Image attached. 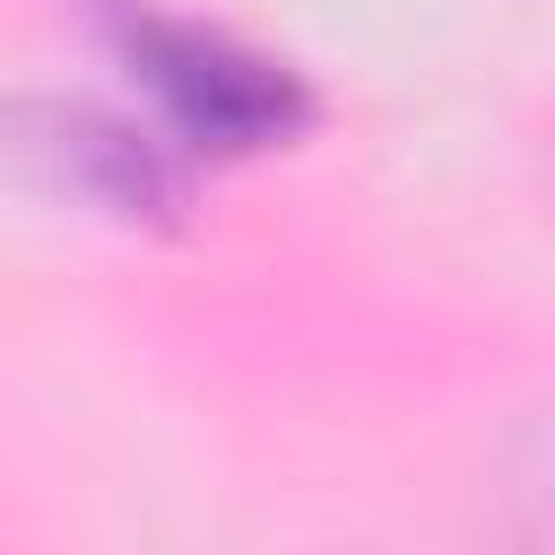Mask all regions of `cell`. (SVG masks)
Masks as SVG:
<instances>
[{"label": "cell", "instance_id": "6da1fadb", "mask_svg": "<svg viewBox=\"0 0 555 555\" xmlns=\"http://www.w3.org/2000/svg\"><path fill=\"white\" fill-rule=\"evenodd\" d=\"M121 52L139 61V78L156 87L165 121H173L191 147H225V156H243V147H278V139H295L304 113H312L304 87H295V69L243 52L234 35L156 17V9H139V17L121 26Z\"/></svg>", "mask_w": 555, "mask_h": 555}, {"label": "cell", "instance_id": "7a4b0ae2", "mask_svg": "<svg viewBox=\"0 0 555 555\" xmlns=\"http://www.w3.org/2000/svg\"><path fill=\"white\" fill-rule=\"evenodd\" d=\"M0 173H17L43 199L104 208V217H165L182 199V173L165 165L156 139H139L130 121L95 104H52V95L0 104Z\"/></svg>", "mask_w": 555, "mask_h": 555}, {"label": "cell", "instance_id": "3957f363", "mask_svg": "<svg viewBox=\"0 0 555 555\" xmlns=\"http://www.w3.org/2000/svg\"><path fill=\"white\" fill-rule=\"evenodd\" d=\"M512 494H529V503H538V520H529V529H546V538H555V408L520 434V451H512Z\"/></svg>", "mask_w": 555, "mask_h": 555}]
</instances>
